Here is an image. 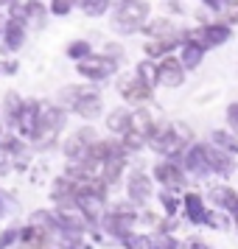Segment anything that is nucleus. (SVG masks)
Segmentation results:
<instances>
[{
	"instance_id": "nucleus-3",
	"label": "nucleus",
	"mask_w": 238,
	"mask_h": 249,
	"mask_svg": "<svg viewBox=\"0 0 238 249\" xmlns=\"http://www.w3.org/2000/svg\"><path fill=\"white\" fill-rule=\"evenodd\" d=\"M76 70H79L81 79H87V81H101V79H107V76L115 70V65L110 62V59L84 56L81 62H76Z\"/></svg>"
},
{
	"instance_id": "nucleus-23",
	"label": "nucleus",
	"mask_w": 238,
	"mask_h": 249,
	"mask_svg": "<svg viewBox=\"0 0 238 249\" xmlns=\"http://www.w3.org/2000/svg\"><path fill=\"white\" fill-rule=\"evenodd\" d=\"M48 249H51V247H48Z\"/></svg>"
},
{
	"instance_id": "nucleus-20",
	"label": "nucleus",
	"mask_w": 238,
	"mask_h": 249,
	"mask_svg": "<svg viewBox=\"0 0 238 249\" xmlns=\"http://www.w3.org/2000/svg\"><path fill=\"white\" fill-rule=\"evenodd\" d=\"M17 70H20V65H17V62H6V65H0V73H9V76H12V73H17Z\"/></svg>"
},
{
	"instance_id": "nucleus-14",
	"label": "nucleus",
	"mask_w": 238,
	"mask_h": 249,
	"mask_svg": "<svg viewBox=\"0 0 238 249\" xmlns=\"http://www.w3.org/2000/svg\"><path fill=\"white\" fill-rule=\"evenodd\" d=\"M20 232H23V227H6L3 232H0V249H12L14 244H20Z\"/></svg>"
},
{
	"instance_id": "nucleus-18",
	"label": "nucleus",
	"mask_w": 238,
	"mask_h": 249,
	"mask_svg": "<svg viewBox=\"0 0 238 249\" xmlns=\"http://www.w3.org/2000/svg\"><path fill=\"white\" fill-rule=\"evenodd\" d=\"M12 210H17V202L12 199V193H6L3 188H0V218H3V215H9Z\"/></svg>"
},
{
	"instance_id": "nucleus-13",
	"label": "nucleus",
	"mask_w": 238,
	"mask_h": 249,
	"mask_svg": "<svg viewBox=\"0 0 238 249\" xmlns=\"http://www.w3.org/2000/svg\"><path fill=\"white\" fill-rule=\"evenodd\" d=\"M129 115L132 112H126V109H115V112L107 118V126H110L112 132H118V135H124L126 129H129Z\"/></svg>"
},
{
	"instance_id": "nucleus-1",
	"label": "nucleus",
	"mask_w": 238,
	"mask_h": 249,
	"mask_svg": "<svg viewBox=\"0 0 238 249\" xmlns=\"http://www.w3.org/2000/svg\"><path fill=\"white\" fill-rule=\"evenodd\" d=\"M42 104H45V101L25 98L23 112H20V118H17V126H14V132H17L20 137H25L28 143H31V137L37 135V129H39V121H42Z\"/></svg>"
},
{
	"instance_id": "nucleus-10",
	"label": "nucleus",
	"mask_w": 238,
	"mask_h": 249,
	"mask_svg": "<svg viewBox=\"0 0 238 249\" xmlns=\"http://www.w3.org/2000/svg\"><path fill=\"white\" fill-rule=\"evenodd\" d=\"M84 87H79V84H70V87H62L56 95V104L62 107V109H68V112H73V107L79 104V98L84 95Z\"/></svg>"
},
{
	"instance_id": "nucleus-19",
	"label": "nucleus",
	"mask_w": 238,
	"mask_h": 249,
	"mask_svg": "<svg viewBox=\"0 0 238 249\" xmlns=\"http://www.w3.org/2000/svg\"><path fill=\"white\" fill-rule=\"evenodd\" d=\"M185 207H188V213H191L193 221H199V218H202V204H199V196H185Z\"/></svg>"
},
{
	"instance_id": "nucleus-22",
	"label": "nucleus",
	"mask_w": 238,
	"mask_h": 249,
	"mask_svg": "<svg viewBox=\"0 0 238 249\" xmlns=\"http://www.w3.org/2000/svg\"><path fill=\"white\" fill-rule=\"evenodd\" d=\"M6 135V124H3V118H0V137Z\"/></svg>"
},
{
	"instance_id": "nucleus-15",
	"label": "nucleus",
	"mask_w": 238,
	"mask_h": 249,
	"mask_svg": "<svg viewBox=\"0 0 238 249\" xmlns=\"http://www.w3.org/2000/svg\"><path fill=\"white\" fill-rule=\"evenodd\" d=\"M68 56L81 62L84 56H90V42H84V39H76V42H70L68 45Z\"/></svg>"
},
{
	"instance_id": "nucleus-11",
	"label": "nucleus",
	"mask_w": 238,
	"mask_h": 249,
	"mask_svg": "<svg viewBox=\"0 0 238 249\" xmlns=\"http://www.w3.org/2000/svg\"><path fill=\"white\" fill-rule=\"evenodd\" d=\"M129 196H132L135 202H143V199H148V196H151V182H148V177H143V174H135V177L129 179Z\"/></svg>"
},
{
	"instance_id": "nucleus-12",
	"label": "nucleus",
	"mask_w": 238,
	"mask_h": 249,
	"mask_svg": "<svg viewBox=\"0 0 238 249\" xmlns=\"http://www.w3.org/2000/svg\"><path fill=\"white\" fill-rule=\"evenodd\" d=\"M157 179L163 182V185H168V188H177L182 182V177H180V171L174 168L171 162H160L157 165Z\"/></svg>"
},
{
	"instance_id": "nucleus-9",
	"label": "nucleus",
	"mask_w": 238,
	"mask_h": 249,
	"mask_svg": "<svg viewBox=\"0 0 238 249\" xmlns=\"http://www.w3.org/2000/svg\"><path fill=\"white\" fill-rule=\"evenodd\" d=\"M157 81L160 84H168V87H177L182 81V68L174 62V59H165L157 68Z\"/></svg>"
},
{
	"instance_id": "nucleus-6",
	"label": "nucleus",
	"mask_w": 238,
	"mask_h": 249,
	"mask_svg": "<svg viewBox=\"0 0 238 249\" xmlns=\"http://www.w3.org/2000/svg\"><path fill=\"white\" fill-rule=\"evenodd\" d=\"M73 112L79 115V118H84V121H95V118L104 112L101 95H98V92H90V90H87V92H84V95L79 98V104L73 107Z\"/></svg>"
},
{
	"instance_id": "nucleus-2",
	"label": "nucleus",
	"mask_w": 238,
	"mask_h": 249,
	"mask_svg": "<svg viewBox=\"0 0 238 249\" xmlns=\"http://www.w3.org/2000/svg\"><path fill=\"white\" fill-rule=\"evenodd\" d=\"M95 132H92L90 126H84V129H76L73 135L62 143V151H65V157L68 160H84L90 154V148L95 146Z\"/></svg>"
},
{
	"instance_id": "nucleus-17",
	"label": "nucleus",
	"mask_w": 238,
	"mask_h": 249,
	"mask_svg": "<svg viewBox=\"0 0 238 249\" xmlns=\"http://www.w3.org/2000/svg\"><path fill=\"white\" fill-rule=\"evenodd\" d=\"M146 247L148 249H177V241L168 235H157V238H151V241H146Z\"/></svg>"
},
{
	"instance_id": "nucleus-16",
	"label": "nucleus",
	"mask_w": 238,
	"mask_h": 249,
	"mask_svg": "<svg viewBox=\"0 0 238 249\" xmlns=\"http://www.w3.org/2000/svg\"><path fill=\"white\" fill-rule=\"evenodd\" d=\"M73 6H76V0H51V14L65 17V14L73 12Z\"/></svg>"
},
{
	"instance_id": "nucleus-21",
	"label": "nucleus",
	"mask_w": 238,
	"mask_h": 249,
	"mask_svg": "<svg viewBox=\"0 0 238 249\" xmlns=\"http://www.w3.org/2000/svg\"><path fill=\"white\" fill-rule=\"evenodd\" d=\"M17 3H23V0H0V6H9V9H12V6H17Z\"/></svg>"
},
{
	"instance_id": "nucleus-4",
	"label": "nucleus",
	"mask_w": 238,
	"mask_h": 249,
	"mask_svg": "<svg viewBox=\"0 0 238 249\" xmlns=\"http://www.w3.org/2000/svg\"><path fill=\"white\" fill-rule=\"evenodd\" d=\"M23 104H25V98L20 95V92H14V90L3 92V101H0V118H3V124H6L9 132H14V126H17V118H20V112H23Z\"/></svg>"
},
{
	"instance_id": "nucleus-7",
	"label": "nucleus",
	"mask_w": 238,
	"mask_h": 249,
	"mask_svg": "<svg viewBox=\"0 0 238 249\" xmlns=\"http://www.w3.org/2000/svg\"><path fill=\"white\" fill-rule=\"evenodd\" d=\"M54 238L48 235L42 227H37V224H28L23 227V232H20V247L23 249H48V244H51Z\"/></svg>"
},
{
	"instance_id": "nucleus-5",
	"label": "nucleus",
	"mask_w": 238,
	"mask_h": 249,
	"mask_svg": "<svg viewBox=\"0 0 238 249\" xmlns=\"http://www.w3.org/2000/svg\"><path fill=\"white\" fill-rule=\"evenodd\" d=\"M104 230L110 232V235L115 238H126L129 235V230H132V224H135V215L132 213H124V210H115V213H107L104 215Z\"/></svg>"
},
{
	"instance_id": "nucleus-8",
	"label": "nucleus",
	"mask_w": 238,
	"mask_h": 249,
	"mask_svg": "<svg viewBox=\"0 0 238 249\" xmlns=\"http://www.w3.org/2000/svg\"><path fill=\"white\" fill-rule=\"evenodd\" d=\"M51 12V6H45L42 0H25L23 3V14H25V20H28V25H39L45 23V14Z\"/></svg>"
}]
</instances>
